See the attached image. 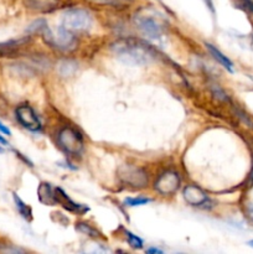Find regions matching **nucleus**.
<instances>
[{
  "instance_id": "obj_13",
  "label": "nucleus",
  "mask_w": 253,
  "mask_h": 254,
  "mask_svg": "<svg viewBox=\"0 0 253 254\" xmlns=\"http://www.w3.org/2000/svg\"><path fill=\"white\" fill-rule=\"evenodd\" d=\"M12 197H14L15 206H16V208H17V211H19L20 215H21L22 217L25 218V220L31 221L32 220V211H31V208H30L29 206H27L26 203H25L24 201H22L21 198H20L19 196L16 195V193H12Z\"/></svg>"
},
{
  "instance_id": "obj_5",
  "label": "nucleus",
  "mask_w": 253,
  "mask_h": 254,
  "mask_svg": "<svg viewBox=\"0 0 253 254\" xmlns=\"http://www.w3.org/2000/svg\"><path fill=\"white\" fill-rule=\"evenodd\" d=\"M118 178L122 183L133 189H141L148 184L146 173L138 166L122 165L118 169Z\"/></svg>"
},
{
  "instance_id": "obj_7",
  "label": "nucleus",
  "mask_w": 253,
  "mask_h": 254,
  "mask_svg": "<svg viewBox=\"0 0 253 254\" xmlns=\"http://www.w3.org/2000/svg\"><path fill=\"white\" fill-rule=\"evenodd\" d=\"M16 119L24 128H26L30 131H37L41 129V122L39 117L35 113L34 109L26 104H21L15 111Z\"/></svg>"
},
{
  "instance_id": "obj_12",
  "label": "nucleus",
  "mask_w": 253,
  "mask_h": 254,
  "mask_svg": "<svg viewBox=\"0 0 253 254\" xmlns=\"http://www.w3.org/2000/svg\"><path fill=\"white\" fill-rule=\"evenodd\" d=\"M206 47H207V50H208V51H210V54L213 56V59L217 60V61L220 62V64H222V66L225 67L226 69H227V71L233 72L232 62H231L230 60H228L227 57H226L225 55L222 54V52L218 51V50L216 49L215 46H212V45H210V44H206Z\"/></svg>"
},
{
  "instance_id": "obj_8",
  "label": "nucleus",
  "mask_w": 253,
  "mask_h": 254,
  "mask_svg": "<svg viewBox=\"0 0 253 254\" xmlns=\"http://www.w3.org/2000/svg\"><path fill=\"white\" fill-rule=\"evenodd\" d=\"M55 201H56L57 205H61L62 207L66 208L69 212L74 213H83L86 211H88V207L83 205H79V203L73 202L66 193L63 192V190L61 189H55Z\"/></svg>"
},
{
  "instance_id": "obj_9",
  "label": "nucleus",
  "mask_w": 253,
  "mask_h": 254,
  "mask_svg": "<svg viewBox=\"0 0 253 254\" xmlns=\"http://www.w3.org/2000/svg\"><path fill=\"white\" fill-rule=\"evenodd\" d=\"M184 200L191 206H201L207 201V195L202 189L195 185H188L183 191Z\"/></svg>"
},
{
  "instance_id": "obj_19",
  "label": "nucleus",
  "mask_w": 253,
  "mask_h": 254,
  "mask_svg": "<svg viewBox=\"0 0 253 254\" xmlns=\"http://www.w3.org/2000/svg\"><path fill=\"white\" fill-rule=\"evenodd\" d=\"M0 133L5 134V135H10V134H11V131H10V129L7 128V127H5L4 124L0 122Z\"/></svg>"
},
{
  "instance_id": "obj_4",
  "label": "nucleus",
  "mask_w": 253,
  "mask_h": 254,
  "mask_svg": "<svg viewBox=\"0 0 253 254\" xmlns=\"http://www.w3.org/2000/svg\"><path fill=\"white\" fill-rule=\"evenodd\" d=\"M60 146L63 149L66 153L72 155H79L83 150V139L82 135L77 130L72 128H63L59 133L57 136Z\"/></svg>"
},
{
  "instance_id": "obj_16",
  "label": "nucleus",
  "mask_w": 253,
  "mask_h": 254,
  "mask_svg": "<svg viewBox=\"0 0 253 254\" xmlns=\"http://www.w3.org/2000/svg\"><path fill=\"white\" fill-rule=\"evenodd\" d=\"M126 236L128 237V242L129 245H130V247L135 248V250H140V248L143 247V241H141L139 237H136L135 235H133V233L126 231Z\"/></svg>"
},
{
  "instance_id": "obj_18",
  "label": "nucleus",
  "mask_w": 253,
  "mask_h": 254,
  "mask_svg": "<svg viewBox=\"0 0 253 254\" xmlns=\"http://www.w3.org/2000/svg\"><path fill=\"white\" fill-rule=\"evenodd\" d=\"M241 4L240 6L243 7L245 10H247V11L252 12L253 14V1L252 0H240Z\"/></svg>"
},
{
  "instance_id": "obj_3",
  "label": "nucleus",
  "mask_w": 253,
  "mask_h": 254,
  "mask_svg": "<svg viewBox=\"0 0 253 254\" xmlns=\"http://www.w3.org/2000/svg\"><path fill=\"white\" fill-rule=\"evenodd\" d=\"M61 27L66 31L76 34V32H86L92 27V16L87 10L69 9L62 16Z\"/></svg>"
},
{
  "instance_id": "obj_11",
  "label": "nucleus",
  "mask_w": 253,
  "mask_h": 254,
  "mask_svg": "<svg viewBox=\"0 0 253 254\" xmlns=\"http://www.w3.org/2000/svg\"><path fill=\"white\" fill-rule=\"evenodd\" d=\"M37 196H39L40 202L44 203V205H56V201H55V190L50 186V184H41L39 186V190H37Z\"/></svg>"
},
{
  "instance_id": "obj_23",
  "label": "nucleus",
  "mask_w": 253,
  "mask_h": 254,
  "mask_svg": "<svg viewBox=\"0 0 253 254\" xmlns=\"http://www.w3.org/2000/svg\"><path fill=\"white\" fill-rule=\"evenodd\" d=\"M248 246H250V247H252V248H253V240H252V241H250V242H248Z\"/></svg>"
},
{
  "instance_id": "obj_14",
  "label": "nucleus",
  "mask_w": 253,
  "mask_h": 254,
  "mask_svg": "<svg viewBox=\"0 0 253 254\" xmlns=\"http://www.w3.org/2000/svg\"><path fill=\"white\" fill-rule=\"evenodd\" d=\"M150 202V198L146 197H129L124 200V203L126 206H130V207H134V206H141L146 205V203Z\"/></svg>"
},
{
  "instance_id": "obj_15",
  "label": "nucleus",
  "mask_w": 253,
  "mask_h": 254,
  "mask_svg": "<svg viewBox=\"0 0 253 254\" xmlns=\"http://www.w3.org/2000/svg\"><path fill=\"white\" fill-rule=\"evenodd\" d=\"M94 1L99 2V4H104V5H111V6L114 7H122V6H126L131 2V0H94Z\"/></svg>"
},
{
  "instance_id": "obj_17",
  "label": "nucleus",
  "mask_w": 253,
  "mask_h": 254,
  "mask_svg": "<svg viewBox=\"0 0 253 254\" xmlns=\"http://www.w3.org/2000/svg\"><path fill=\"white\" fill-rule=\"evenodd\" d=\"M77 230H78L79 232L84 233V235L91 236V237H98V232H97L96 230H93L92 227H89L87 223H78V225H77Z\"/></svg>"
},
{
  "instance_id": "obj_6",
  "label": "nucleus",
  "mask_w": 253,
  "mask_h": 254,
  "mask_svg": "<svg viewBox=\"0 0 253 254\" xmlns=\"http://www.w3.org/2000/svg\"><path fill=\"white\" fill-rule=\"evenodd\" d=\"M179 186H180V178H179L178 173L171 170L161 174L158 180L155 181V190L164 196L175 193Z\"/></svg>"
},
{
  "instance_id": "obj_21",
  "label": "nucleus",
  "mask_w": 253,
  "mask_h": 254,
  "mask_svg": "<svg viewBox=\"0 0 253 254\" xmlns=\"http://www.w3.org/2000/svg\"><path fill=\"white\" fill-rule=\"evenodd\" d=\"M0 144H2V145H6V144H7V141L5 140V139L2 138L1 135H0Z\"/></svg>"
},
{
  "instance_id": "obj_2",
  "label": "nucleus",
  "mask_w": 253,
  "mask_h": 254,
  "mask_svg": "<svg viewBox=\"0 0 253 254\" xmlns=\"http://www.w3.org/2000/svg\"><path fill=\"white\" fill-rule=\"evenodd\" d=\"M134 24L149 39H159L165 27L163 16L155 10L141 9L134 15Z\"/></svg>"
},
{
  "instance_id": "obj_10",
  "label": "nucleus",
  "mask_w": 253,
  "mask_h": 254,
  "mask_svg": "<svg viewBox=\"0 0 253 254\" xmlns=\"http://www.w3.org/2000/svg\"><path fill=\"white\" fill-rule=\"evenodd\" d=\"M59 4L60 0H26L27 7L37 12H51Z\"/></svg>"
},
{
  "instance_id": "obj_20",
  "label": "nucleus",
  "mask_w": 253,
  "mask_h": 254,
  "mask_svg": "<svg viewBox=\"0 0 253 254\" xmlns=\"http://www.w3.org/2000/svg\"><path fill=\"white\" fill-rule=\"evenodd\" d=\"M206 5L208 6V9L211 10V11H213V6H212V0H205Z\"/></svg>"
},
{
  "instance_id": "obj_24",
  "label": "nucleus",
  "mask_w": 253,
  "mask_h": 254,
  "mask_svg": "<svg viewBox=\"0 0 253 254\" xmlns=\"http://www.w3.org/2000/svg\"><path fill=\"white\" fill-rule=\"evenodd\" d=\"M250 217L253 220V208H252V210H251V212H250Z\"/></svg>"
},
{
  "instance_id": "obj_25",
  "label": "nucleus",
  "mask_w": 253,
  "mask_h": 254,
  "mask_svg": "<svg viewBox=\"0 0 253 254\" xmlns=\"http://www.w3.org/2000/svg\"><path fill=\"white\" fill-rule=\"evenodd\" d=\"M0 153H2V149L1 148H0Z\"/></svg>"
},
{
  "instance_id": "obj_22",
  "label": "nucleus",
  "mask_w": 253,
  "mask_h": 254,
  "mask_svg": "<svg viewBox=\"0 0 253 254\" xmlns=\"http://www.w3.org/2000/svg\"><path fill=\"white\" fill-rule=\"evenodd\" d=\"M148 252H149V253H161V251L155 250V248H153V250H149Z\"/></svg>"
},
{
  "instance_id": "obj_1",
  "label": "nucleus",
  "mask_w": 253,
  "mask_h": 254,
  "mask_svg": "<svg viewBox=\"0 0 253 254\" xmlns=\"http://www.w3.org/2000/svg\"><path fill=\"white\" fill-rule=\"evenodd\" d=\"M112 51L124 64L141 66L148 64L155 57V52L146 42L138 39H121L112 45Z\"/></svg>"
}]
</instances>
